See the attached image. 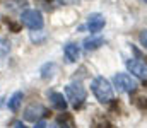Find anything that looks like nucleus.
Here are the masks:
<instances>
[{"label":"nucleus","mask_w":147,"mask_h":128,"mask_svg":"<svg viewBox=\"0 0 147 128\" xmlns=\"http://www.w3.org/2000/svg\"><path fill=\"white\" fill-rule=\"evenodd\" d=\"M91 90H92V94L96 96V99H98L101 104H108L111 99L115 97V94H113V85H111V82L106 77H103V75L96 77V79L91 82Z\"/></svg>","instance_id":"nucleus-1"},{"label":"nucleus","mask_w":147,"mask_h":128,"mask_svg":"<svg viewBox=\"0 0 147 128\" xmlns=\"http://www.w3.org/2000/svg\"><path fill=\"white\" fill-rule=\"evenodd\" d=\"M21 22L31 31H41L43 26H45L43 14L36 9H24L21 12Z\"/></svg>","instance_id":"nucleus-2"},{"label":"nucleus","mask_w":147,"mask_h":128,"mask_svg":"<svg viewBox=\"0 0 147 128\" xmlns=\"http://www.w3.org/2000/svg\"><path fill=\"white\" fill-rule=\"evenodd\" d=\"M65 94H67V99L75 106V109H79V108L84 104L86 97H87V92H86L84 85L80 84V82H72V84H69L65 87Z\"/></svg>","instance_id":"nucleus-3"},{"label":"nucleus","mask_w":147,"mask_h":128,"mask_svg":"<svg viewBox=\"0 0 147 128\" xmlns=\"http://www.w3.org/2000/svg\"><path fill=\"white\" fill-rule=\"evenodd\" d=\"M113 85H115L120 92H127V94L135 92L137 87H139V85H137V80H135L132 75L125 74V72H118V74L113 75Z\"/></svg>","instance_id":"nucleus-4"},{"label":"nucleus","mask_w":147,"mask_h":128,"mask_svg":"<svg viewBox=\"0 0 147 128\" xmlns=\"http://www.w3.org/2000/svg\"><path fill=\"white\" fill-rule=\"evenodd\" d=\"M46 116H50V113L41 103H31L24 109V120L26 121H38L39 118H46Z\"/></svg>","instance_id":"nucleus-5"},{"label":"nucleus","mask_w":147,"mask_h":128,"mask_svg":"<svg viewBox=\"0 0 147 128\" xmlns=\"http://www.w3.org/2000/svg\"><path fill=\"white\" fill-rule=\"evenodd\" d=\"M127 68H128V72L134 77L140 79L142 82L147 80V63L142 62L140 58H130V60H127Z\"/></svg>","instance_id":"nucleus-6"},{"label":"nucleus","mask_w":147,"mask_h":128,"mask_svg":"<svg viewBox=\"0 0 147 128\" xmlns=\"http://www.w3.org/2000/svg\"><path fill=\"white\" fill-rule=\"evenodd\" d=\"M105 24H106V21H105V15L103 14H99V12L89 14V17H87V29H89L91 34H96V33L103 31Z\"/></svg>","instance_id":"nucleus-7"},{"label":"nucleus","mask_w":147,"mask_h":128,"mask_svg":"<svg viewBox=\"0 0 147 128\" xmlns=\"http://www.w3.org/2000/svg\"><path fill=\"white\" fill-rule=\"evenodd\" d=\"M48 99L51 103V106L58 111H65L67 109V99L62 92H57V90H48Z\"/></svg>","instance_id":"nucleus-8"},{"label":"nucleus","mask_w":147,"mask_h":128,"mask_svg":"<svg viewBox=\"0 0 147 128\" xmlns=\"http://www.w3.org/2000/svg\"><path fill=\"white\" fill-rule=\"evenodd\" d=\"M63 55H65L67 62L75 63V62L79 60V56H80V48H79V44H77V43H67V44L63 46Z\"/></svg>","instance_id":"nucleus-9"},{"label":"nucleus","mask_w":147,"mask_h":128,"mask_svg":"<svg viewBox=\"0 0 147 128\" xmlns=\"http://www.w3.org/2000/svg\"><path fill=\"white\" fill-rule=\"evenodd\" d=\"M57 70H58L57 63H55V62H48V63H45V65L39 68V75H41V79H43V80H50V79H53V77H55Z\"/></svg>","instance_id":"nucleus-10"},{"label":"nucleus","mask_w":147,"mask_h":128,"mask_svg":"<svg viewBox=\"0 0 147 128\" xmlns=\"http://www.w3.org/2000/svg\"><path fill=\"white\" fill-rule=\"evenodd\" d=\"M103 44H105V40L101 36H89V38H86L84 43H82V46H84L86 51H94V50L101 48Z\"/></svg>","instance_id":"nucleus-11"},{"label":"nucleus","mask_w":147,"mask_h":128,"mask_svg":"<svg viewBox=\"0 0 147 128\" xmlns=\"http://www.w3.org/2000/svg\"><path fill=\"white\" fill-rule=\"evenodd\" d=\"M22 99H24V94H22L21 90H16V92L9 97V101H7V108H9L10 111H17L19 106L22 104Z\"/></svg>","instance_id":"nucleus-12"},{"label":"nucleus","mask_w":147,"mask_h":128,"mask_svg":"<svg viewBox=\"0 0 147 128\" xmlns=\"http://www.w3.org/2000/svg\"><path fill=\"white\" fill-rule=\"evenodd\" d=\"M130 97H132L134 106H135L139 111H147V97H146V96L137 94V90H135V92H132V94H130Z\"/></svg>","instance_id":"nucleus-13"},{"label":"nucleus","mask_w":147,"mask_h":128,"mask_svg":"<svg viewBox=\"0 0 147 128\" xmlns=\"http://www.w3.org/2000/svg\"><path fill=\"white\" fill-rule=\"evenodd\" d=\"M92 128H113V125L108 121V118L105 115H98L92 120Z\"/></svg>","instance_id":"nucleus-14"},{"label":"nucleus","mask_w":147,"mask_h":128,"mask_svg":"<svg viewBox=\"0 0 147 128\" xmlns=\"http://www.w3.org/2000/svg\"><path fill=\"white\" fill-rule=\"evenodd\" d=\"M28 5V0H5V7L10 10H21Z\"/></svg>","instance_id":"nucleus-15"},{"label":"nucleus","mask_w":147,"mask_h":128,"mask_svg":"<svg viewBox=\"0 0 147 128\" xmlns=\"http://www.w3.org/2000/svg\"><path fill=\"white\" fill-rule=\"evenodd\" d=\"M9 53H10V41L0 36V58H5Z\"/></svg>","instance_id":"nucleus-16"},{"label":"nucleus","mask_w":147,"mask_h":128,"mask_svg":"<svg viewBox=\"0 0 147 128\" xmlns=\"http://www.w3.org/2000/svg\"><path fill=\"white\" fill-rule=\"evenodd\" d=\"M5 19V17H3ZM5 24H7V27L10 29V33H21V29H22V22H16V21H12V19H5Z\"/></svg>","instance_id":"nucleus-17"},{"label":"nucleus","mask_w":147,"mask_h":128,"mask_svg":"<svg viewBox=\"0 0 147 128\" xmlns=\"http://www.w3.org/2000/svg\"><path fill=\"white\" fill-rule=\"evenodd\" d=\"M31 41L36 43V44H39V43L45 41V36H43L41 33H36V31H34V33H31Z\"/></svg>","instance_id":"nucleus-18"},{"label":"nucleus","mask_w":147,"mask_h":128,"mask_svg":"<svg viewBox=\"0 0 147 128\" xmlns=\"http://www.w3.org/2000/svg\"><path fill=\"white\" fill-rule=\"evenodd\" d=\"M139 40H140V44H142V46H144V48L147 50V29H146V31H142V33H140Z\"/></svg>","instance_id":"nucleus-19"},{"label":"nucleus","mask_w":147,"mask_h":128,"mask_svg":"<svg viewBox=\"0 0 147 128\" xmlns=\"http://www.w3.org/2000/svg\"><path fill=\"white\" fill-rule=\"evenodd\" d=\"M58 3H62V5H74V3H77L79 0H57Z\"/></svg>","instance_id":"nucleus-20"},{"label":"nucleus","mask_w":147,"mask_h":128,"mask_svg":"<svg viewBox=\"0 0 147 128\" xmlns=\"http://www.w3.org/2000/svg\"><path fill=\"white\" fill-rule=\"evenodd\" d=\"M34 128H46L45 121H34Z\"/></svg>","instance_id":"nucleus-21"},{"label":"nucleus","mask_w":147,"mask_h":128,"mask_svg":"<svg viewBox=\"0 0 147 128\" xmlns=\"http://www.w3.org/2000/svg\"><path fill=\"white\" fill-rule=\"evenodd\" d=\"M55 128H70V127H69L67 123H62V121H58V123H57V127H55Z\"/></svg>","instance_id":"nucleus-22"},{"label":"nucleus","mask_w":147,"mask_h":128,"mask_svg":"<svg viewBox=\"0 0 147 128\" xmlns=\"http://www.w3.org/2000/svg\"><path fill=\"white\" fill-rule=\"evenodd\" d=\"M14 128H28V127H26V125H24L22 121H17V123L14 125Z\"/></svg>","instance_id":"nucleus-23"},{"label":"nucleus","mask_w":147,"mask_h":128,"mask_svg":"<svg viewBox=\"0 0 147 128\" xmlns=\"http://www.w3.org/2000/svg\"><path fill=\"white\" fill-rule=\"evenodd\" d=\"M43 2H46V3H50V2H53V0H43Z\"/></svg>","instance_id":"nucleus-24"},{"label":"nucleus","mask_w":147,"mask_h":128,"mask_svg":"<svg viewBox=\"0 0 147 128\" xmlns=\"http://www.w3.org/2000/svg\"><path fill=\"white\" fill-rule=\"evenodd\" d=\"M144 2H146V3H147V0H144Z\"/></svg>","instance_id":"nucleus-25"}]
</instances>
